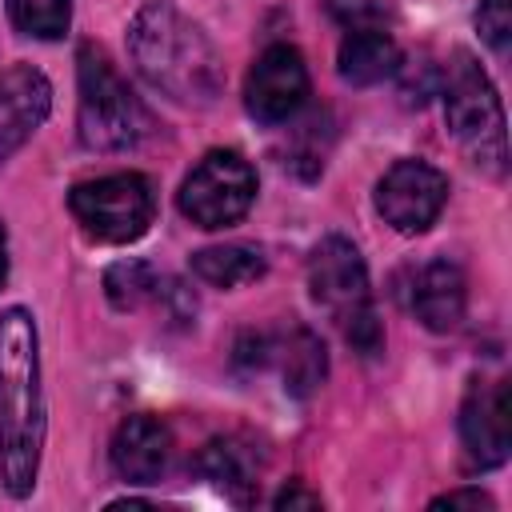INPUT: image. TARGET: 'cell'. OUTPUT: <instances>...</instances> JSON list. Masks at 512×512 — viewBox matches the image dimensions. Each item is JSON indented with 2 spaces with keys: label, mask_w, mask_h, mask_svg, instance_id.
I'll list each match as a JSON object with an SVG mask.
<instances>
[{
  "label": "cell",
  "mask_w": 512,
  "mask_h": 512,
  "mask_svg": "<svg viewBox=\"0 0 512 512\" xmlns=\"http://www.w3.org/2000/svg\"><path fill=\"white\" fill-rule=\"evenodd\" d=\"M48 436L40 388V332L28 308L0 312V484L12 500L32 496Z\"/></svg>",
  "instance_id": "1"
},
{
  "label": "cell",
  "mask_w": 512,
  "mask_h": 512,
  "mask_svg": "<svg viewBox=\"0 0 512 512\" xmlns=\"http://www.w3.org/2000/svg\"><path fill=\"white\" fill-rule=\"evenodd\" d=\"M136 72L176 104L208 108L224 88V64L208 32L172 0H148L128 24Z\"/></svg>",
  "instance_id": "2"
},
{
  "label": "cell",
  "mask_w": 512,
  "mask_h": 512,
  "mask_svg": "<svg viewBox=\"0 0 512 512\" xmlns=\"http://www.w3.org/2000/svg\"><path fill=\"white\" fill-rule=\"evenodd\" d=\"M76 132L88 152H128L152 132V112L104 56V48L84 44L76 56Z\"/></svg>",
  "instance_id": "3"
},
{
  "label": "cell",
  "mask_w": 512,
  "mask_h": 512,
  "mask_svg": "<svg viewBox=\"0 0 512 512\" xmlns=\"http://www.w3.org/2000/svg\"><path fill=\"white\" fill-rule=\"evenodd\" d=\"M308 292L332 316L340 336L360 352L376 356L384 348V324L372 304V284L360 248L348 236H324L308 256Z\"/></svg>",
  "instance_id": "4"
},
{
  "label": "cell",
  "mask_w": 512,
  "mask_h": 512,
  "mask_svg": "<svg viewBox=\"0 0 512 512\" xmlns=\"http://www.w3.org/2000/svg\"><path fill=\"white\" fill-rule=\"evenodd\" d=\"M444 124L464 148V156L492 180L508 172V124L496 84L476 64L472 52L456 48L444 72Z\"/></svg>",
  "instance_id": "5"
},
{
  "label": "cell",
  "mask_w": 512,
  "mask_h": 512,
  "mask_svg": "<svg viewBox=\"0 0 512 512\" xmlns=\"http://www.w3.org/2000/svg\"><path fill=\"white\" fill-rule=\"evenodd\" d=\"M68 208L92 240L132 244L148 232L156 216V188L144 172H112L72 184Z\"/></svg>",
  "instance_id": "6"
},
{
  "label": "cell",
  "mask_w": 512,
  "mask_h": 512,
  "mask_svg": "<svg viewBox=\"0 0 512 512\" xmlns=\"http://www.w3.org/2000/svg\"><path fill=\"white\" fill-rule=\"evenodd\" d=\"M252 200H256V168L232 148L204 152L176 192L180 216L204 232L240 224L248 216Z\"/></svg>",
  "instance_id": "7"
},
{
  "label": "cell",
  "mask_w": 512,
  "mask_h": 512,
  "mask_svg": "<svg viewBox=\"0 0 512 512\" xmlns=\"http://www.w3.org/2000/svg\"><path fill=\"white\" fill-rule=\"evenodd\" d=\"M448 204V176L428 160H396L376 184V212L400 236H420Z\"/></svg>",
  "instance_id": "8"
},
{
  "label": "cell",
  "mask_w": 512,
  "mask_h": 512,
  "mask_svg": "<svg viewBox=\"0 0 512 512\" xmlns=\"http://www.w3.org/2000/svg\"><path fill=\"white\" fill-rule=\"evenodd\" d=\"M308 100V64L292 44H268L244 80V108L260 124L292 120Z\"/></svg>",
  "instance_id": "9"
},
{
  "label": "cell",
  "mask_w": 512,
  "mask_h": 512,
  "mask_svg": "<svg viewBox=\"0 0 512 512\" xmlns=\"http://www.w3.org/2000/svg\"><path fill=\"white\" fill-rule=\"evenodd\" d=\"M460 440L472 468H500L512 448L508 380H472L460 404Z\"/></svg>",
  "instance_id": "10"
},
{
  "label": "cell",
  "mask_w": 512,
  "mask_h": 512,
  "mask_svg": "<svg viewBox=\"0 0 512 512\" xmlns=\"http://www.w3.org/2000/svg\"><path fill=\"white\" fill-rule=\"evenodd\" d=\"M240 352H248L252 364H276L284 376V388L292 396H308L320 388L328 372V356L316 332L292 324L288 332H248L240 340Z\"/></svg>",
  "instance_id": "11"
},
{
  "label": "cell",
  "mask_w": 512,
  "mask_h": 512,
  "mask_svg": "<svg viewBox=\"0 0 512 512\" xmlns=\"http://www.w3.org/2000/svg\"><path fill=\"white\" fill-rule=\"evenodd\" d=\"M52 112V84L32 64H12L0 76V164L24 148V140L48 120Z\"/></svg>",
  "instance_id": "12"
},
{
  "label": "cell",
  "mask_w": 512,
  "mask_h": 512,
  "mask_svg": "<svg viewBox=\"0 0 512 512\" xmlns=\"http://www.w3.org/2000/svg\"><path fill=\"white\" fill-rule=\"evenodd\" d=\"M112 468L128 484H156L172 468V428L160 416L136 412L112 432Z\"/></svg>",
  "instance_id": "13"
},
{
  "label": "cell",
  "mask_w": 512,
  "mask_h": 512,
  "mask_svg": "<svg viewBox=\"0 0 512 512\" xmlns=\"http://www.w3.org/2000/svg\"><path fill=\"white\" fill-rule=\"evenodd\" d=\"M408 304L428 332H452L464 320V304H468V280H464L460 264H452L448 256L420 264L412 276Z\"/></svg>",
  "instance_id": "14"
},
{
  "label": "cell",
  "mask_w": 512,
  "mask_h": 512,
  "mask_svg": "<svg viewBox=\"0 0 512 512\" xmlns=\"http://www.w3.org/2000/svg\"><path fill=\"white\" fill-rule=\"evenodd\" d=\"M400 64H404L400 44L384 28H348V36L340 40V52H336L340 80L356 84V88H372V84L396 76Z\"/></svg>",
  "instance_id": "15"
},
{
  "label": "cell",
  "mask_w": 512,
  "mask_h": 512,
  "mask_svg": "<svg viewBox=\"0 0 512 512\" xmlns=\"http://www.w3.org/2000/svg\"><path fill=\"white\" fill-rule=\"evenodd\" d=\"M196 472L204 480H212L228 500L236 504H252L256 500V488H260V464H256V452L252 444L236 440V436H216L200 448L196 456Z\"/></svg>",
  "instance_id": "16"
},
{
  "label": "cell",
  "mask_w": 512,
  "mask_h": 512,
  "mask_svg": "<svg viewBox=\"0 0 512 512\" xmlns=\"http://www.w3.org/2000/svg\"><path fill=\"white\" fill-rule=\"evenodd\" d=\"M188 268L212 288H240V284L260 280L268 272V260L252 244H212V248L192 252Z\"/></svg>",
  "instance_id": "17"
},
{
  "label": "cell",
  "mask_w": 512,
  "mask_h": 512,
  "mask_svg": "<svg viewBox=\"0 0 512 512\" xmlns=\"http://www.w3.org/2000/svg\"><path fill=\"white\" fill-rule=\"evenodd\" d=\"M8 20L32 40H60L72 24V0H8Z\"/></svg>",
  "instance_id": "18"
},
{
  "label": "cell",
  "mask_w": 512,
  "mask_h": 512,
  "mask_svg": "<svg viewBox=\"0 0 512 512\" xmlns=\"http://www.w3.org/2000/svg\"><path fill=\"white\" fill-rule=\"evenodd\" d=\"M104 292H108L112 308L132 312V308L148 304L160 292V280H156V272L144 260H120V264H112L104 272Z\"/></svg>",
  "instance_id": "19"
},
{
  "label": "cell",
  "mask_w": 512,
  "mask_h": 512,
  "mask_svg": "<svg viewBox=\"0 0 512 512\" xmlns=\"http://www.w3.org/2000/svg\"><path fill=\"white\" fill-rule=\"evenodd\" d=\"M476 32L496 56H508V48H512V0H480Z\"/></svg>",
  "instance_id": "20"
},
{
  "label": "cell",
  "mask_w": 512,
  "mask_h": 512,
  "mask_svg": "<svg viewBox=\"0 0 512 512\" xmlns=\"http://www.w3.org/2000/svg\"><path fill=\"white\" fill-rule=\"evenodd\" d=\"M328 16L340 28H384V0H324Z\"/></svg>",
  "instance_id": "21"
},
{
  "label": "cell",
  "mask_w": 512,
  "mask_h": 512,
  "mask_svg": "<svg viewBox=\"0 0 512 512\" xmlns=\"http://www.w3.org/2000/svg\"><path fill=\"white\" fill-rule=\"evenodd\" d=\"M432 508H488V512H492L496 500H492L488 492H480V488H452V492L436 496Z\"/></svg>",
  "instance_id": "22"
},
{
  "label": "cell",
  "mask_w": 512,
  "mask_h": 512,
  "mask_svg": "<svg viewBox=\"0 0 512 512\" xmlns=\"http://www.w3.org/2000/svg\"><path fill=\"white\" fill-rule=\"evenodd\" d=\"M272 508H320V496L316 492H308V488H300V484H284L276 496H272Z\"/></svg>",
  "instance_id": "23"
},
{
  "label": "cell",
  "mask_w": 512,
  "mask_h": 512,
  "mask_svg": "<svg viewBox=\"0 0 512 512\" xmlns=\"http://www.w3.org/2000/svg\"><path fill=\"white\" fill-rule=\"evenodd\" d=\"M4 280H8V232L0 224V288H4Z\"/></svg>",
  "instance_id": "24"
}]
</instances>
